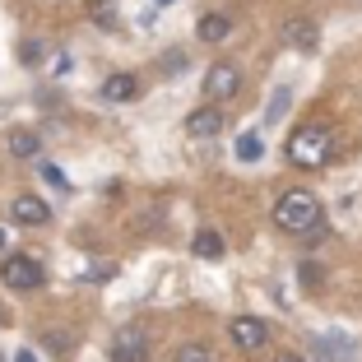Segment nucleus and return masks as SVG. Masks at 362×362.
I'll return each instance as SVG.
<instances>
[{"instance_id":"f257e3e1","label":"nucleus","mask_w":362,"mask_h":362,"mask_svg":"<svg viewBox=\"0 0 362 362\" xmlns=\"http://www.w3.org/2000/svg\"><path fill=\"white\" fill-rule=\"evenodd\" d=\"M325 223V209H320V200L307 191V186H293V191H284L274 200V228L288 237H307L316 233V228Z\"/></svg>"},{"instance_id":"f03ea898","label":"nucleus","mask_w":362,"mask_h":362,"mask_svg":"<svg viewBox=\"0 0 362 362\" xmlns=\"http://www.w3.org/2000/svg\"><path fill=\"white\" fill-rule=\"evenodd\" d=\"M330 144H334V130L330 126H302L288 135V163H298V168H325L330 163Z\"/></svg>"},{"instance_id":"7ed1b4c3","label":"nucleus","mask_w":362,"mask_h":362,"mask_svg":"<svg viewBox=\"0 0 362 362\" xmlns=\"http://www.w3.org/2000/svg\"><path fill=\"white\" fill-rule=\"evenodd\" d=\"M112 362H149V334H144V325H135V320L117 325V334H112Z\"/></svg>"},{"instance_id":"20e7f679","label":"nucleus","mask_w":362,"mask_h":362,"mask_svg":"<svg viewBox=\"0 0 362 362\" xmlns=\"http://www.w3.org/2000/svg\"><path fill=\"white\" fill-rule=\"evenodd\" d=\"M42 265L33 256H5L0 260V284H10L14 293H33V288H42Z\"/></svg>"},{"instance_id":"39448f33","label":"nucleus","mask_w":362,"mask_h":362,"mask_svg":"<svg viewBox=\"0 0 362 362\" xmlns=\"http://www.w3.org/2000/svg\"><path fill=\"white\" fill-rule=\"evenodd\" d=\"M237 88H242V70L233 61H214L209 75H204V98L223 103V98H237Z\"/></svg>"},{"instance_id":"423d86ee","label":"nucleus","mask_w":362,"mask_h":362,"mask_svg":"<svg viewBox=\"0 0 362 362\" xmlns=\"http://www.w3.org/2000/svg\"><path fill=\"white\" fill-rule=\"evenodd\" d=\"M228 334H233V344L242 353H260L269 344V325L260 316H237V320H228Z\"/></svg>"},{"instance_id":"0eeeda50","label":"nucleus","mask_w":362,"mask_h":362,"mask_svg":"<svg viewBox=\"0 0 362 362\" xmlns=\"http://www.w3.org/2000/svg\"><path fill=\"white\" fill-rule=\"evenodd\" d=\"M10 218H14L19 228H47V223H52V204L37 200V195H14Z\"/></svg>"},{"instance_id":"6e6552de","label":"nucleus","mask_w":362,"mask_h":362,"mask_svg":"<svg viewBox=\"0 0 362 362\" xmlns=\"http://www.w3.org/2000/svg\"><path fill=\"white\" fill-rule=\"evenodd\" d=\"M218 130H223V107H218V103L195 107L191 117H186V135H191V139H214Z\"/></svg>"},{"instance_id":"1a4fd4ad","label":"nucleus","mask_w":362,"mask_h":362,"mask_svg":"<svg viewBox=\"0 0 362 362\" xmlns=\"http://www.w3.org/2000/svg\"><path fill=\"white\" fill-rule=\"evenodd\" d=\"M103 98H107V103H135V98H139V79L126 75V70H117V75L103 79Z\"/></svg>"},{"instance_id":"9d476101","label":"nucleus","mask_w":362,"mask_h":362,"mask_svg":"<svg viewBox=\"0 0 362 362\" xmlns=\"http://www.w3.org/2000/svg\"><path fill=\"white\" fill-rule=\"evenodd\" d=\"M191 251H195L200 260H223V256H228V242L214 233V228H200V233L191 237Z\"/></svg>"},{"instance_id":"9b49d317","label":"nucleus","mask_w":362,"mask_h":362,"mask_svg":"<svg viewBox=\"0 0 362 362\" xmlns=\"http://www.w3.org/2000/svg\"><path fill=\"white\" fill-rule=\"evenodd\" d=\"M228 33H233V19H228V14H204V19L195 23V37H200V42H209V47H218Z\"/></svg>"},{"instance_id":"f8f14e48","label":"nucleus","mask_w":362,"mask_h":362,"mask_svg":"<svg viewBox=\"0 0 362 362\" xmlns=\"http://www.w3.org/2000/svg\"><path fill=\"white\" fill-rule=\"evenodd\" d=\"M10 153L14 158H37L42 153V135H33V130H10Z\"/></svg>"},{"instance_id":"ddd939ff","label":"nucleus","mask_w":362,"mask_h":362,"mask_svg":"<svg viewBox=\"0 0 362 362\" xmlns=\"http://www.w3.org/2000/svg\"><path fill=\"white\" fill-rule=\"evenodd\" d=\"M233 153H237V163H260L265 158V139H260L256 130H246V135H237Z\"/></svg>"},{"instance_id":"4468645a","label":"nucleus","mask_w":362,"mask_h":362,"mask_svg":"<svg viewBox=\"0 0 362 362\" xmlns=\"http://www.w3.org/2000/svg\"><path fill=\"white\" fill-rule=\"evenodd\" d=\"M288 42L302 47V52H311V47H316V23L311 19H293L288 23Z\"/></svg>"},{"instance_id":"2eb2a0df","label":"nucleus","mask_w":362,"mask_h":362,"mask_svg":"<svg viewBox=\"0 0 362 362\" xmlns=\"http://www.w3.org/2000/svg\"><path fill=\"white\" fill-rule=\"evenodd\" d=\"M288 98H293V88H288V84H279L274 93H269V107H265V121H269V126H274V121L288 112Z\"/></svg>"},{"instance_id":"dca6fc26","label":"nucleus","mask_w":362,"mask_h":362,"mask_svg":"<svg viewBox=\"0 0 362 362\" xmlns=\"http://www.w3.org/2000/svg\"><path fill=\"white\" fill-rule=\"evenodd\" d=\"M88 14H93L98 28H112V23H117V0H93V5H88Z\"/></svg>"},{"instance_id":"f3484780","label":"nucleus","mask_w":362,"mask_h":362,"mask_svg":"<svg viewBox=\"0 0 362 362\" xmlns=\"http://www.w3.org/2000/svg\"><path fill=\"white\" fill-rule=\"evenodd\" d=\"M172 362H218V358H214L204 344H181V349L172 353Z\"/></svg>"},{"instance_id":"a211bd4d","label":"nucleus","mask_w":362,"mask_h":362,"mask_svg":"<svg viewBox=\"0 0 362 362\" xmlns=\"http://www.w3.org/2000/svg\"><path fill=\"white\" fill-rule=\"evenodd\" d=\"M75 70V56L70 52H61V47H52V65H47V75L52 79H61V75H70Z\"/></svg>"},{"instance_id":"6ab92c4d","label":"nucleus","mask_w":362,"mask_h":362,"mask_svg":"<svg viewBox=\"0 0 362 362\" xmlns=\"http://www.w3.org/2000/svg\"><path fill=\"white\" fill-rule=\"evenodd\" d=\"M47 52H52L47 42H23V47H19V56H23V65H28V70H33V65H42Z\"/></svg>"},{"instance_id":"aec40b11","label":"nucleus","mask_w":362,"mask_h":362,"mask_svg":"<svg viewBox=\"0 0 362 362\" xmlns=\"http://www.w3.org/2000/svg\"><path fill=\"white\" fill-rule=\"evenodd\" d=\"M42 181H47V186H56V191H70V181H65V172L56 168V163H42Z\"/></svg>"},{"instance_id":"412c9836","label":"nucleus","mask_w":362,"mask_h":362,"mask_svg":"<svg viewBox=\"0 0 362 362\" xmlns=\"http://www.w3.org/2000/svg\"><path fill=\"white\" fill-rule=\"evenodd\" d=\"M186 65H191L186 52H168V56H163V75H177V70H186Z\"/></svg>"},{"instance_id":"4be33fe9","label":"nucleus","mask_w":362,"mask_h":362,"mask_svg":"<svg viewBox=\"0 0 362 362\" xmlns=\"http://www.w3.org/2000/svg\"><path fill=\"white\" fill-rule=\"evenodd\" d=\"M117 274V265H112V260H107V265H93V279H112Z\"/></svg>"},{"instance_id":"5701e85b","label":"nucleus","mask_w":362,"mask_h":362,"mask_svg":"<svg viewBox=\"0 0 362 362\" xmlns=\"http://www.w3.org/2000/svg\"><path fill=\"white\" fill-rule=\"evenodd\" d=\"M269 362H307L302 353H279V358H269Z\"/></svg>"},{"instance_id":"b1692460","label":"nucleus","mask_w":362,"mask_h":362,"mask_svg":"<svg viewBox=\"0 0 362 362\" xmlns=\"http://www.w3.org/2000/svg\"><path fill=\"white\" fill-rule=\"evenodd\" d=\"M14 362H37V353H33V349H19V353H14Z\"/></svg>"},{"instance_id":"393cba45","label":"nucleus","mask_w":362,"mask_h":362,"mask_svg":"<svg viewBox=\"0 0 362 362\" xmlns=\"http://www.w3.org/2000/svg\"><path fill=\"white\" fill-rule=\"evenodd\" d=\"M0 325H5V311H0Z\"/></svg>"},{"instance_id":"a878e982","label":"nucleus","mask_w":362,"mask_h":362,"mask_svg":"<svg viewBox=\"0 0 362 362\" xmlns=\"http://www.w3.org/2000/svg\"><path fill=\"white\" fill-rule=\"evenodd\" d=\"M158 5H172V0H158Z\"/></svg>"},{"instance_id":"bb28decb","label":"nucleus","mask_w":362,"mask_h":362,"mask_svg":"<svg viewBox=\"0 0 362 362\" xmlns=\"http://www.w3.org/2000/svg\"><path fill=\"white\" fill-rule=\"evenodd\" d=\"M0 362H5V353H0Z\"/></svg>"},{"instance_id":"cd10ccee","label":"nucleus","mask_w":362,"mask_h":362,"mask_svg":"<svg viewBox=\"0 0 362 362\" xmlns=\"http://www.w3.org/2000/svg\"><path fill=\"white\" fill-rule=\"evenodd\" d=\"M358 5H362V0H358Z\"/></svg>"}]
</instances>
